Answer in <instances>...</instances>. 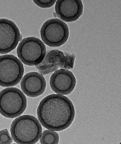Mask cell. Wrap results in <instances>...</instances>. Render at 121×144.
<instances>
[{
	"mask_svg": "<svg viewBox=\"0 0 121 144\" xmlns=\"http://www.w3.org/2000/svg\"><path fill=\"white\" fill-rule=\"evenodd\" d=\"M27 103L26 96L19 89L8 87L0 92V113L5 117L12 118L21 115Z\"/></svg>",
	"mask_w": 121,
	"mask_h": 144,
	"instance_id": "3",
	"label": "cell"
},
{
	"mask_svg": "<svg viewBox=\"0 0 121 144\" xmlns=\"http://www.w3.org/2000/svg\"><path fill=\"white\" fill-rule=\"evenodd\" d=\"M76 81L73 73L68 70L61 69L55 71L49 81L52 89L56 93L63 95L71 93L75 86Z\"/></svg>",
	"mask_w": 121,
	"mask_h": 144,
	"instance_id": "9",
	"label": "cell"
},
{
	"mask_svg": "<svg viewBox=\"0 0 121 144\" xmlns=\"http://www.w3.org/2000/svg\"><path fill=\"white\" fill-rule=\"evenodd\" d=\"M41 39L48 46L59 47L65 44L69 36V30L67 24L58 18L49 19L45 22L40 30Z\"/></svg>",
	"mask_w": 121,
	"mask_h": 144,
	"instance_id": "5",
	"label": "cell"
},
{
	"mask_svg": "<svg viewBox=\"0 0 121 144\" xmlns=\"http://www.w3.org/2000/svg\"><path fill=\"white\" fill-rule=\"evenodd\" d=\"M21 87L23 92L31 97H37L43 93L46 89V80L42 74L32 72L25 74L20 83Z\"/></svg>",
	"mask_w": 121,
	"mask_h": 144,
	"instance_id": "11",
	"label": "cell"
},
{
	"mask_svg": "<svg viewBox=\"0 0 121 144\" xmlns=\"http://www.w3.org/2000/svg\"><path fill=\"white\" fill-rule=\"evenodd\" d=\"M37 115L44 127L60 131L71 124L75 118V110L73 104L68 98L54 94L47 96L40 101Z\"/></svg>",
	"mask_w": 121,
	"mask_h": 144,
	"instance_id": "1",
	"label": "cell"
},
{
	"mask_svg": "<svg viewBox=\"0 0 121 144\" xmlns=\"http://www.w3.org/2000/svg\"><path fill=\"white\" fill-rule=\"evenodd\" d=\"M11 137L17 144H35L42 132L41 125L34 116L24 115L15 119L10 127Z\"/></svg>",
	"mask_w": 121,
	"mask_h": 144,
	"instance_id": "2",
	"label": "cell"
},
{
	"mask_svg": "<svg viewBox=\"0 0 121 144\" xmlns=\"http://www.w3.org/2000/svg\"><path fill=\"white\" fill-rule=\"evenodd\" d=\"M75 55L57 49L48 50L42 61L35 66L39 73L44 76L59 69L69 70L73 67Z\"/></svg>",
	"mask_w": 121,
	"mask_h": 144,
	"instance_id": "7",
	"label": "cell"
},
{
	"mask_svg": "<svg viewBox=\"0 0 121 144\" xmlns=\"http://www.w3.org/2000/svg\"><path fill=\"white\" fill-rule=\"evenodd\" d=\"M39 138L41 144H58L59 136L56 131L46 130L43 131Z\"/></svg>",
	"mask_w": 121,
	"mask_h": 144,
	"instance_id": "12",
	"label": "cell"
},
{
	"mask_svg": "<svg viewBox=\"0 0 121 144\" xmlns=\"http://www.w3.org/2000/svg\"><path fill=\"white\" fill-rule=\"evenodd\" d=\"M83 6L80 0H57L55 6L57 16L66 22H72L78 19L82 15Z\"/></svg>",
	"mask_w": 121,
	"mask_h": 144,
	"instance_id": "10",
	"label": "cell"
},
{
	"mask_svg": "<svg viewBox=\"0 0 121 144\" xmlns=\"http://www.w3.org/2000/svg\"><path fill=\"white\" fill-rule=\"evenodd\" d=\"M21 37L18 28L13 21L0 18V54H6L14 49Z\"/></svg>",
	"mask_w": 121,
	"mask_h": 144,
	"instance_id": "8",
	"label": "cell"
},
{
	"mask_svg": "<svg viewBox=\"0 0 121 144\" xmlns=\"http://www.w3.org/2000/svg\"><path fill=\"white\" fill-rule=\"evenodd\" d=\"M17 56L25 65H37L45 57L46 50L45 46L39 38L34 36L24 38L19 44L17 49Z\"/></svg>",
	"mask_w": 121,
	"mask_h": 144,
	"instance_id": "4",
	"label": "cell"
},
{
	"mask_svg": "<svg viewBox=\"0 0 121 144\" xmlns=\"http://www.w3.org/2000/svg\"><path fill=\"white\" fill-rule=\"evenodd\" d=\"M23 64L15 56L6 54L0 56V86L4 87L14 86L23 76Z\"/></svg>",
	"mask_w": 121,
	"mask_h": 144,
	"instance_id": "6",
	"label": "cell"
},
{
	"mask_svg": "<svg viewBox=\"0 0 121 144\" xmlns=\"http://www.w3.org/2000/svg\"><path fill=\"white\" fill-rule=\"evenodd\" d=\"M34 3L38 6L43 8H48L52 6L56 0H33Z\"/></svg>",
	"mask_w": 121,
	"mask_h": 144,
	"instance_id": "14",
	"label": "cell"
},
{
	"mask_svg": "<svg viewBox=\"0 0 121 144\" xmlns=\"http://www.w3.org/2000/svg\"><path fill=\"white\" fill-rule=\"evenodd\" d=\"M13 142L12 139L7 129L0 131V144H11Z\"/></svg>",
	"mask_w": 121,
	"mask_h": 144,
	"instance_id": "13",
	"label": "cell"
}]
</instances>
